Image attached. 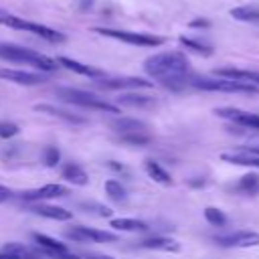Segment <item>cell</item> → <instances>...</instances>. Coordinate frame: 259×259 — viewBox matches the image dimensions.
<instances>
[{
    "mask_svg": "<svg viewBox=\"0 0 259 259\" xmlns=\"http://www.w3.org/2000/svg\"><path fill=\"white\" fill-rule=\"evenodd\" d=\"M144 71L160 83V81L170 79V77L188 75L190 63H188L186 55H182V53H160V55L148 57L144 61Z\"/></svg>",
    "mask_w": 259,
    "mask_h": 259,
    "instance_id": "6da1fadb",
    "label": "cell"
},
{
    "mask_svg": "<svg viewBox=\"0 0 259 259\" xmlns=\"http://www.w3.org/2000/svg\"><path fill=\"white\" fill-rule=\"evenodd\" d=\"M0 59L10 61V63H18V65H30L42 73H51L59 67L57 61H53L51 57L40 55L32 49H26V47L10 45V42H0Z\"/></svg>",
    "mask_w": 259,
    "mask_h": 259,
    "instance_id": "7a4b0ae2",
    "label": "cell"
},
{
    "mask_svg": "<svg viewBox=\"0 0 259 259\" xmlns=\"http://www.w3.org/2000/svg\"><path fill=\"white\" fill-rule=\"evenodd\" d=\"M55 95L65 101V103H71V105H77V107H85V109H95V111H103V113H119V105H113L89 91H83V89H75V87H57L55 89Z\"/></svg>",
    "mask_w": 259,
    "mask_h": 259,
    "instance_id": "3957f363",
    "label": "cell"
},
{
    "mask_svg": "<svg viewBox=\"0 0 259 259\" xmlns=\"http://www.w3.org/2000/svg\"><path fill=\"white\" fill-rule=\"evenodd\" d=\"M190 87L202 89V91H221V93H247V95L259 93V87H255V85H247V83H239V81H231V79H223V77H196V75H192Z\"/></svg>",
    "mask_w": 259,
    "mask_h": 259,
    "instance_id": "277c9868",
    "label": "cell"
},
{
    "mask_svg": "<svg viewBox=\"0 0 259 259\" xmlns=\"http://www.w3.org/2000/svg\"><path fill=\"white\" fill-rule=\"evenodd\" d=\"M97 34H103V36H109V38H115V40H121V42H127V45H134V47H160L164 42L162 36H156V34H146V32H130V30H117V28H93Z\"/></svg>",
    "mask_w": 259,
    "mask_h": 259,
    "instance_id": "5b68a950",
    "label": "cell"
},
{
    "mask_svg": "<svg viewBox=\"0 0 259 259\" xmlns=\"http://www.w3.org/2000/svg\"><path fill=\"white\" fill-rule=\"evenodd\" d=\"M67 239H73L77 243H115L117 235L91 227H73L71 231H67Z\"/></svg>",
    "mask_w": 259,
    "mask_h": 259,
    "instance_id": "8992f818",
    "label": "cell"
},
{
    "mask_svg": "<svg viewBox=\"0 0 259 259\" xmlns=\"http://www.w3.org/2000/svg\"><path fill=\"white\" fill-rule=\"evenodd\" d=\"M214 241L221 247H237V249L257 247L259 245V233H255V231H233V233H227V235H217Z\"/></svg>",
    "mask_w": 259,
    "mask_h": 259,
    "instance_id": "52a82bcc",
    "label": "cell"
},
{
    "mask_svg": "<svg viewBox=\"0 0 259 259\" xmlns=\"http://www.w3.org/2000/svg\"><path fill=\"white\" fill-rule=\"evenodd\" d=\"M97 85L101 89L117 91V89H150L154 83L142 77H103L97 81Z\"/></svg>",
    "mask_w": 259,
    "mask_h": 259,
    "instance_id": "ba28073f",
    "label": "cell"
},
{
    "mask_svg": "<svg viewBox=\"0 0 259 259\" xmlns=\"http://www.w3.org/2000/svg\"><path fill=\"white\" fill-rule=\"evenodd\" d=\"M214 113L223 119H229L237 125H243V127H251V130H259V115L257 113H251V111H243V109H237V107H217Z\"/></svg>",
    "mask_w": 259,
    "mask_h": 259,
    "instance_id": "9c48e42d",
    "label": "cell"
},
{
    "mask_svg": "<svg viewBox=\"0 0 259 259\" xmlns=\"http://www.w3.org/2000/svg\"><path fill=\"white\" fill-rule=\"evenodd\" d=\"M0 79L4 81H12L16 85H38L45 83L47 77L42 73H32V71H20V69H8V67H0Z\"/></svg>",
    "mask_w": 259,
    "mask_h": 259,
    "instance_id": "30bf717a",
    "label": "cell"
},
{
    "mask_svg": "<svg viewBox=\"0 0 259 259\" xmlns=\"http://www.w3.org/2000/svg\"><path fill=\"white\" fill-rule=\"evenodd\" d=\"M65 194H67V188L63 184H45V186H38L32 190H24L20 194V198L26 202H40V200H49V198H57V196H65Z\"/></svg>",
    "mask_w": 259,
    "mask_h": 259,
    "instance_id": "8fae6325",
    "label": "cell"
},
{
    "mask_svg": "<svg viewBox=\"0 0 259 259\" xmlns=\"http://www.w3.org/2000/svg\"><path fill=\"white\" fill-rule=\"evenodd\" d=\"M214 75L223 77V79H231V81H239V83H247V85L259 87V71L237 69V67H223V69H217Z\"/></svg>",
    "mask_w": 259,
    "mask_h": 259,
    "instance_id": "7c38bea8",
    "label": "cell"
},
{
    "mask_svg": "<svg viewBox=\"0 0 259 259\" xmlns=\"http://www.w3.org/2000/svg\"><path fill=\"white\" fill-rule=\"evenodd\" d=\"M57 65H61V67H65V69H69V71H73V73H79V75H83V77H89V79H103V77H105V73H103L101 69L91 67V65H83V63L73 61V59H69V57H59V59H57Z\"/></svg>",
    "mask_w": 259,
    "mask_h": 259,
    "instance_id": "4fadbf2b",
    "label": "cell"
},
{
    "mask_svg": "<svg viewBox=\"0 0 259 259\" xmlns=\"http://www.w3.org/2000/svg\"><path fill=\"white\" fill-rule=\"evenodd\" d=\"M30 212L38 214V217H45V219H51V221H71L73 219V212L63 208V206H57V204H42V202H36L30 206Z\"/></svg>",
    "mask_w": 259,
    "mask_h": 259,
    "instance_id": "5bb4252c",
    "label": "cell"
},
{
    "mask_svg": "<svg viewBox=\"0 0 259 259\" xmlns=\"http://www.w3.org/2000/svg\"><path fill=\"white\" fill-rule=\"evenodd\" d=\"M2 251L14 255L16 259H47L42 249L32 247V245H24V243H6L2 247Z\"/></svg>",
    "mask_w": 259,
    "mask_h": 259,
    "instance_id": "9a60e30c",
    "label": "cell"
},
{
    "mask_svg": "<svg viewBox=\"0 0 259 259\" xmlns=\"http://www.w3.org/2000/svg\"><path fill=\"white\" fill-rule=\"evenodd\" d=\"M140 247L150 249V251H164V253H178L180 251V243L178 241H174L170 237H162V235L150 237V239L142 241Z\"/></svg>",
    "mask_w": 259,
    "mask_h": 259,
    "instance_id": "2e32d148",
    "label": "cell"
},
{
    "mask_svg": "<svg viewBox=\"0 0 259 259\" xmlns=\"http://www.w3.org/2000/svg\"><path fill=\"white\" fill-rule=\"evenodd\" d=\"M221 160H223V162H229V164H237V166L259 168V156L247 152L245 148H243L241 152H223V154H221Z\"/></svg>",
    "mask_w": 259,
    "mask_h": 259,
    "instance_id": "e0dca14e",
    "label": "cell"
},
{
    "mask_svg": "<svg viewBox=\"0 0 259 259\" xmlns=\"http://www.w3.org/2000/svg\"><path fill=\"white\" fill-rule=\"evenodd\" d=\"M34 109L40 111V113L59 117V119H63V121H67V123H85V117H81V115H77V113H71V111H67V109H61V107L49 105V103H38V105H34Z\"/></svg>",
    "mask_w": 259,
    "mask_h": 259,
    "instance_id": "ac0fdd59",
    "label": "cell"
},
{
    "mask_svg": "<svg viewBox=\"0 0 259 259\" xmlns=\"http://www.w3.org/2000/svg\"><path fill=\"white\" fill-rule=\"evenodd\" d=\"M109 127L113 132H117L119 136L121 134H134V132H146L148 125L140 119H134V117H115L109 121Z\"/></svg>",
    "mask_w": 259,
    "mask_h": 259,
    "instance_id": "d6986e66",
    "label": "cell"
},
{
    "mask_svg": "<svg viewBox=\"0 0 259 259\" xmlns=\"http://www.w3.org/2000/svg\"><path fill=\"white\" fill-rule=\"evenodd\" d=\"M32 239H34L36 247L42 249V253L47 255V259L53 253H67V247L61 241H57V239H53V237H49L45 233H32Z\"/></svg>",
    "mask_w": 259,
    "mask_h": 259,
    "instance_id": "ffe728a7",
    "label": "cell"
},
{
    "mask_svg": "<svg viewBox=\"0 0 259 259\" xmlns=\"http://www.w3.org/2000/svg\"><path fill=\"white\" fill-rule=\"evenodd\" d=\"M144 170H146V174H148L154 182H158V184H162V186H170V184H172V178H170L168 170L162 168L156 160L146 158V160H144Z\"/></svg>",
    "mask_w": 259,
    "mask_h": 259,
    "instance_id": "44dd1931",
    "label": "cell"
},
{
    "mask_svg": "<svg viewBox=\"0 0 259 259\" xmlns=\"http://www.w3.org/2000/svg\"><path fill=\"white\" fill-rule=\"evenodd\" d=\"M117 105H125V107H152V105H156V97L142 95V93H121L117 97Z\"/></svg>",
    "mask_w": 259,
    "mask_h": 259,
    "instance_id": "7402d4cb",
    "label": "cell"
},
{
    "mask_svg": "<svg viewBox=\"0 0 259 259\" xmlns=\"http://www.w3.org/2000/svg\"><path fill=\"white\" fill-rule=\"evenodd\" d=\"M61 174H63V178H65L67 182H71V184H75V186H85V184L89 182L87 172H85V170H83L79 164H75V162L65 164Z\"/></svg>",
    "mask_w": 259,
    "mask_h": 259,
    "instance_id": "603a6c76",
    "label": "cell"
},
{
    "mask_svg": "<svg viewBox=\"0 0 259 259\" xmlns=\"http://www.w3.org/2000/svg\"><path fill=\"white\" fill-rule=\"evenodd\" d=\"M109 227L115 229V231H125V233H144L148 231V223L140 221V219H111L109 221Z\"/></svg>",
    "mask_w": 259,
    "mask_h": 259,
    "instance_id": "cb8c5ba5",
    "label": "cell"
},
{
    "mask_svg": "<svg viewBox=\"0 0 259 259\" xmlns=\"http://www.w3.org/2000/svg\"><path fill=\"white\" fill-rule=\"evenodd\" d=\"M0 24H4V26H10V28H16V30H30V20H24V18H18V16H14V14H10V12H6L4 8H0Z\"/></svg>",
    "mask_w": 259,
    "mask_h": 259,
    "instance_id": "d4e9b609",
    "label": "cell"
},
{
    "mask_svg": "<svg viewBox=\"0 0 259 259\" xmlns=\"http://www.w3.org/2000/svg\"><path fill=\"white\" fill-rule=\"evenodd\" d=\"M231 16L237 18V20H243V22L257 24L259 22V8H255V6H237V8L231 10Z\"/></svg>",
    "mask_w": 259,
    "mask_h": 259,
    "instance_id": "484cf974",
    "label": "cell"
},
{
    "mask_svg": "<svg viewBox=\"0 0 259 259\" xmlns=\"http://www.w3.org/2000/svg\"><path fill=\"white\" fill-rule=\"evenodd\" d=\"M237 190L243 194H259V176L257 174H245L237 182Z\"/></svg>",
    "mask_w": 259,
    "mask_h": 259,
    "instance_id": "4316f807",
    "label": "cell"
},
{
    "mask_svg": "<svg viewBox=\"0 0 259 259\" xmlns=\"http://www.w3.org/2000/svg\"><path fill=\"white\" fill-rule=\"evenodd\" d=\"M119 142H123V144H130V146H138V148H142V146H148V144H152V136H150V134H146V132L121 134V136H119Z\"/></svg>",
    "mask_w": 259,
    "mask_h": 259,
    "instance_id": "83f0119b",
    "label": "cell"
},
{
    "mask_svg": "<svg viewBox=\"0 0 259 259\" xmlns=\"http://www.w3.org/2000/svg\"><path fill=\"white\" fill-rule=\"evenodd\" d=\"M180 42H182L186 49H190L192 53H198V55H202V57L212 55V47H210V45H206V42H202V40L188 38V36H180Z\"/></svg>",
    "mask_w": 259,
    "mask_h": 259,
    "instance_id": "f1b7e54d",
    "label": "cell"
},
{
    "mask_svg": "<svg viewBox=\"0 0 259 259\" xmlns=\"http://www.w3.org/2000/svg\"><path fill=\"white\" fill-rule=\"evenodd\" d=\"M105 192H107V196H109L111 200H115V202H125V200H127L125 188H123L121 182H117V180H107V182H105Z\"/></svg>",
    "mask_w": 259,
    "mask_h": 259,
    "instance_id": "f546056e",
    "label": "cell"
},
{
    "mask_svg": "<svg viewBox=\"0 0 259 259\" xmlns=\"http://www.w3.org/2000/svg\"><path fill=\"white\" fill-rule=\"evenodd\" d=\"M204 219L212 225V227H225L227 225V214L217 208V206H206L204 208Z\"/></svg>",
    "mask_w": 259,
    "mask_h": 259,
    "instance_id": "4dcf8cb0",
    "label": "cell"
},
{
    "mask_svg": "<svg viewBox=\"0 0 259 259\" xmlns=\"http://www.w3.org/2000/svg\"><path fill=\"white\" fill-rule=\"evenodd\" d=\"M79 206H81L85 212H93V214H97V217H105V219H107V217H111V212H113L111 208H107L105 204L95 202V200H89V202L85 200V202H81Z\"/></svg>",
    "mask_w": 259,
    "mask_h": 259,
    "instance_id": "1f68e13d",
    "label": "cell"
},
{
    "mask_svg": "<svg viewBox=\"0 0 259 259\" xmlns=\"http://www.w3.org/2000/svg\"><path fill=\"white\" fill-rule=\"evenodd\" d=\"M42 160H45V164H47L49 168L57 166L59 160H61V152H59V148H57V146H47V148L42 150Z\"/></svg>",
    "mask_w": 259,
    "mask_h": 259,
    "instance_id": "d6a6232c",
    "label": "cell"
},
{
    "mask_svg": "<svg viewBox=\"0 0 259 259\" xmlns=\"http://www.w3.org/2000/svg\"><path fill=\"white\" fill-rule=\"evenodd\" d=\"M18 132H20V127L16 123H12V121H0V138L2 140H10V138L18 136Z\"/></svg>",
    "mask_w": 259,
    "mask_h": 259,
    "instance_id": "836d02e7",
    "label": "cell"
},
{
    "mask_svg": "<svg viewBox=\"0 0 259 259\" xmlns=\"http://www.w3.org/2000/svg\"><path fill=\"white\" fill-rule=\"evenodd\" d=\"M10 198H12V190L0 184V204H2V202H6V200H10Z\"/></svg>",
    "mask_w": 259,
    "mask_h": 259,
    "instance_id": "e575fe53",
    "label": "cell"
},
{
    "mask_svg": "<svg viewBox=\"0 0 259 259\" xmlns=\"http://www.w3.org/2000/svg\"><path fill=\"white\" fill-rule=\"evenodd\" d=\"M49 259H79V257L67 251V253H53V255H49Z\"/></svg>",
    "mask_w": 259,
    "mask_h": 259,
    "instance_id": "d590c367",
    "label": "cell"
},
{
    "mask_svg": "<svg viewBox=\"0 0 259 259\" xmlns=\"http://www.w3.org/2000/svg\"><path fill=\"white\" fill-rule=\"evenodd\" d=\"M190 26H192V28H200V26H202V28H206V26H208V20H204V18L200 20V18H198V20H192V22H190Z\"/></svg>",
    "mask_w": 259,
    "mask_h": 259,
    "instance_id": "8d00e7d4",
    "label": "cell"
},
{
    "mask_svg": "<svg viewBox=\"0 0 259 259\" xmlns=\"http://www.w3.org/2000/svg\"><path fill=\"white\" fill-rule=\"evenodd\" d=\"M107 166H109V168H113V170H117V172H127V168H125L123 164H117V162H113V160H111V162H107Z\"/></svg>",
    "mask_w": 259,
    "mask_h": 259,
    "instance_id": "74e56055",
    "label": "cell"
},
{
    "mask_svg": "<svg viewBox=\"0 0 259 259\" xmlns=\"http://www.w3.org/2000/svg\"><path fill=\"white\" fill-rule=\"evenodd\" d=\"M93 0H81V10H87V6H91Z\"/></svg>",
    "mask_w": 259,
    "mask_h": 259,
    "instance_id": "f35d334b",
    "label": "cell"
},
{
    "mask_svg": "<svg viewBox=\"0 0 259 259\" xmlns=\"http://www.w3.org/2000/svg\"><path fill=\"white\" fill-rule=\"evenodd\" d=\"M0 259H16V257L10 255V253H6V251H0Z\"/></svg>",
    "mask_w": 259,
    "mask_h": 259,
    "instance_id": "ab89813d",
    "label": "cell"
},
{
    "mask_svg": "<svg viewBox=\"0 0 259 259\" xmlns=\"http://www.w3.org/2000/svg\"><path fill=\"white\" fill-rule=\"evenodd\" d=\"M87 259H113V257H109V255H89Z\"/></svg>",
    "mask_w": 259,
    "mask_h": 259,
    "instance_id": "60d3db41",
    "label": "cell"
},
{
    "mask_svg": "<svg viewBox=\"0 0 259 259\" xmlns=\"http://www.w3.org/2000/svg\"><path fill=\"white\" fill-rule=\"evenodd\" d=\"M247 152H251V154H257L259 156V146H251V148H245Z\"/></svg>",
    "mask_w": 259,
    "mask_h": 259,
    "instance_id": "b9f144b4",
    "label": "cell"
},
{
    "mask_svg": "<svg viewBox=\"0 0 259 259\" xmlns=\"http://www.w3.org/2000/svg\"><path fill=\"white\" fill-rule=\"evenodd\" d=\"M204 180H190V186H202Z\"/></svg>",
    "mask_w": 259,
    "mask_h": 259,
    "instance_id": "7bdbcfd3",
    "label": "cell"
}]
</instances>
